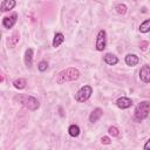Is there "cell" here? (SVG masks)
Listing matches in <instances>:
<instances>
[{"label": "cell", "mask_w": 150, "mask_h": 150, "mask_svg": "<svg viewBox=\"0 0 150 150\" xmlns=\"http://www.w3.org/2000/svg\"><path fill=\"white\" fill-rule=\"evenodd\" d=\"M81 73L77 68H74V67H69V68H66L63 69L62 71H60L57 74V77H56V82L59 84H62V83H66V82H71V81H75L80 77Z\"/></svg>", "instance_id": "obj_1"}, {"label": "cell", "mask_w": 150, "mask_h": 150, "mask_svg": "<svg viewBox=\"0 0 150 150\" xmlns=\"http://www.w3.org/2000/svg\"><path fill=\"white\" fill-rule=\"evenodd\" d=\"M15 101H18L19 103H21L23 107H26L27 109L29 110H36L39 107H40V103L39 101L34 97V96H30V95H16L14 97Z\"/></svg>", "instance_id": "obj_2"}, {"label": "cell", "mask_w": 150, "mask_h": 150, "mask_svg": "<svg viewBox=\"0 0 150 150\" xmlns=\"http://www.w3.org/2000/svg\"><path fill=\"white\" fill-rule=\"evenodd\" d=\"M149 111H150V103L144 101V102H141L136 105L135 108V112H134V117L136 121H143L144 118L148 117L149 115Z\"/></svg>", "instance_id": "obj_3"}, {"label": "cell", "mask_w": 150, "mask_h": 150, "mask_svg": "<svg viewBox=\"0 0 150 150\" xmlns=\"http://www.w3.org/2000/svg\"><path fill=\"white\" fill-rule=\"evenodd\" d=\"M91 94H93V88L90 87V86H88V84H86V86H83V87H81L79 90H77V93L75 94V100L77 101V102H86L90 96H91Z\"/></svg>", "instance_id": "obj_4"}, {"label": "cell", "mask_w": 150, "mask_h": 150, "mask_svg": "<svg viewBox=\"0 0 150 150\" xmlns=\"http://www.w3.org/2000/svg\"><path fill=\"white\" fill-rule=\"evenodd\" d=\"M105 47H107V33H105L104 29H101V30L97 33L95 48H96L98 52H102Z\"/></svg>", "instance_id": "obj_5"}, {"label": "cell", "mask_w": 150, "mask_h": 150, "mask_svg": "<svg viewBox=\"0 0 150 150\" xmlns=\"http://www.w3.org/2000/svg\"><path fill=\"white\" fill-rule=\"evenodd\" d=\"M139 79L145 82V83H150V66L144 64L141 70H139Z\"/></svg>", "instance_id": "obj_6"}, {"label": "cell", "mask_w": 150, "mask_h": 150, "mask_svg": "<svg viewBox=\"0 0 150 150\" xmlns=\"http://www.w3.org/2000/svg\"><path fill=\"white\" fill-rule=\"evenodd\" d=\"M16 18H18V14H15V13L12 14L11 16H5L2 19V26L5 28H12L16 22Z\"/></svg>", "instance_id": "obj_7"}, {"label": "cell", "mask_w": 150, "mask_h": 150, "mask_svg": "<svg viewBox=\"0 0 150 150\" xmlns=\"http://www.w3.org/2000/svg\"><path fill=\"white\" fill-rule=\"evenodd\" d=\"M116 104H117V107L121 108V109H127V108H129V107L132 105V101H131L129 97L122 96V97H120V98L116 101Z\"/></svg>", "instance_id": "obj_8"}, {"label": "cell", "mask_w": 150, "mask_h": 150, "mask_svg": "<svg viewBox=\"0 0 150 150\" xmlns=\"http://www.w3.org/2000/svg\"><path fill=\"white\" fill-rule=\"evenodd\" d=\"M102 115H103V110H102L101 108H95V109L90 112V115H89V121H90L91 123H95V122H97V121L102 117Z\"/></svg>", "instance_id": "obj_9"}, {"label": "cell", "mask_w": 150, "mask_h": 150, "mask_svg": "<svg viewBox=\"0 0 150 150\" xmlns=\"http://www.w3.org/2000/svg\"><path fill=\"white\" fill-rule=\"evenodd\" d=\"M16 5V1L15 0H4L1 2V6H0V9L1 12H7V11H11L15 7Z\"/></svg>", "instance_id": "obj_10"}, {"label": "cell", "mask_w": 150, "mask_h": 150, "mask_svg": "<svg viewBox=\"0 0 150 150\" xmlns=\"http://www.w3.org/2000/svg\"><path fill=\"white\" fill-rule=\"evenodd\" d=\"M124 61H125L127 66L134 67V66H136V64L139 62V59H138V56L135 55V54H128V55L124 57Z\"/></svg>", "instance_id": "obj_11"}, {"label": "cell", "mask_w": 150, "mask_h": 150, "mask_svg": "<svg viewBox=\"0 0 150 150\" xmlns=\"http://www.w3.org/2000/svg\"><path fill=\"white\" fill-rule=\"evenodd\" d=\"M103 61H104L107 64H109V66H115V64L118 62V59H117L116 55H114V54H111V53H107V54L103 56Z\"/></svg>", "instance_id": "obj_12"}, {"label": "cell", "mask_w": 150, "mask_h": 150, "mask_svg": "<svg viewBox=\"0 0 150 150\" xmlns=\"http://www.w3.org/2000/svg\"><path fill=\"white\" fill-rule=\"evenodd\" d=\"M25 64L28 68H30L33 64V49L32 48H28L25 52Z\"/></svg>", "instance_id": "obj_13"}, {"label": "cell", "mask_w": 150, "mask_h": 150, "mask_svg": "<svg viewBox=\"0 0 150 150\" xmlns=\"http://www.w3.org/2000/svg\"><path fill=\"white\" fill-rule=\"evenodd\" d=\"M19 39H20V36H19V33H13L11 36H9V39H8V41H7V45H8V47L9 48H14L15 46H16V43L19 42Z\"/></svg>", "instance_id": "obj_14"}, {"label": "cell", "mask_w": 150, "mask_h": 150, "mask_svg": "<svg viewBox=\"0 0 150 150\" xmlns=\"http://www.w3.org/2000/svg\"><path fill=\"white\" fill-rule=\"evenodd\" d=\"M64 41V35L62 33H55L54 39H53V47H59L62 42Z\"/></svg>", "instance_id": "obj_15"}, {"label": "cell", "mask_w": 150, "mask_h": 150, "mask_svg": "<svg viewBox=\"0 0 150 150\" xmlns=\"http://www.w3.org/2000/svg\"><path fill=\"white\" fill-rule=\"evenodd\" d=\"M68 134L71 136V137H77L80 135V128L77 124H71L69 128H68Z\"/></svg>", "instance_id": "obj_16"}, {"label": "cell", "mask_w": 150, "mask_h": 150, "mask_svg": "<svg viewBox=\"0 0 150 150\" xmlns=\"http://www.w3.org/2000/svg\"><path fill=\"white\" fill-rule=\"evenodd\" d=\"M13 84H14V87H15L16 89H23V88L26 87L27 82H26V80H25V79L19 77V79H16V80L13 82Z\"/></svg>", "instance_id": "obj_17"}, {"label": "cell", "mask_w": 150, "mask_h": 150, "mask_svg": "<svg viewBox=\"0 0 150 150\" xmlns=\"http://www.w3.org/2000/svg\"><path fill=\"white\" fill-rule=\"evenodd\" d=\"M150 30V19H146V20H144L142 23H141V26H139V32L141 33H148Z\"/></svg>", "instance_id": "obj_18"}, {"label": "cell", "mask_w": 150, "mask_h": 150, "mask_svg": "<svg viewBox=\"0 0 150 150\" xmlns=\"http://www.w3.org/2000/svg\"><path fill=\"white\" fill-rule=\"evenodd\" d=\"M127 6L124 5V4H118L117 6H116V12L118 13V14H122V15H124L125 13H127Z\"/></svg>", "instance_id": "obj_19"}, {"label": "cell", "mask_w": 150, "mask_h": 150, "mask_svg": "<svg viewBox=\"0 0 150 150\" xmlns=\"http://www.w3.org/2000/svg\"><path fill=\"white\" fill-rule=\"evenodd\" d=\"M47 68H48V63H47V61H40V62H39V64H38V69H39L40 71H46Z\"/></svg>", "instance_id": "obj_20"}, {"label": "cell", "mask_w": 150, "mask_h": 150, "mask_svg": "<svg viewBox=\"0 0 150 150\" xmlns=\"http://www.w3.org/2000/svg\"><path fill=\"white\" fill-rule=\"evenodd\" d=\"M108 132H109V135H111L112 137H116V136L120 135V131H118V129H117L116 127H109Z\"/></svg>", "instance_id": "obj_21"}, {"label": "cell", "mask_w": 150, "mask_h": 150, "mask_svg": "<svg viewBox=\"0 0 150 150\" xmlns=\"http://www.w3.org/2000/svg\"><path fill=\"white\" fill-rule=\"evenodd\" d=\"M101 143H102V144H110V138H109L108 136H103V137L101 138Z\"/></svg>", "instance_id": "obj_22"}, {"label": "cell", "mask_w": 150, "mask_h": 150, "mask_svg": "<svg viewBox=\"0 0 150 150\" xmlns=\"http://www.w3.org/2000/svg\"><path fill=\"white\" fill-rule=\"evenodd\" d=\"M143 148H144L145 150H150V138L146 141V143L144 144V146H143Z\"/></svg>", "instance_id": "obj_23"}]
</instances>
